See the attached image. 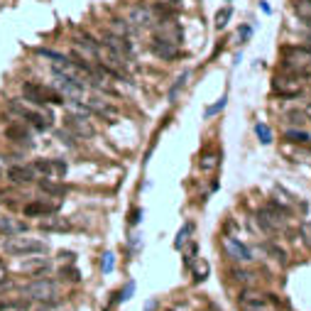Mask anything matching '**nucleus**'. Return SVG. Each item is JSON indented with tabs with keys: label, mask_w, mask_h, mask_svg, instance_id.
<instances>
[{
	"label": "nucleus",
	"mask_w": 311,
	"mask_h": 311,
	"mask_svg": "<svg viewBox=\"0 0 311 311\" xmlns=\"http://www.w3.org/2000/svg\"><path fill=\"white\" fill-rule=\"evenodd\" d=\"M22 96H25V101L37 103V106H44V103H64V101H61V93H57V91H52V88H47V86H42V84H32V81H25V84H22Z\"/></svg>",
	"instance_id": "f257e3e1"
},
{
	"label": "nucleus",
	"mask_w": 311,
	"mask_h": 311,
	"mask_svg": "<svg viewBox=\"0 0 311 311\" xmlns=\"http://www.w3.org/2000/svg\"><path fill=\"white\" fill-rule=\"evenodd\" d=\"M5 250L10 255H32V253H47V243L42 240H34V238H22L20 233L17 235H10L5 240Z\"/></svg>",
	"instance_id": "f03ea898"
},
{
	"label": "nucleus",
	"mask_w": 311,
	"mask_h": 311,
	"mask_svg": "<svg viewBox=\"0 0 311 311\" xmlns=\"http://www.w3.org/2000/svg\"><path fill=\"white\" fill-rule=\"evenodd\" d=\"M25 294L32 302H54L59 294V287L52 280H34L25 287Z\"/></svg>",
	"instance_id": "7ed1b4c3"
},
{
	"label": "nucleus",
	"mask_w": 311,
	"mask_h": 311,
	"mask_svg": "<svg viewBox=\"0 0 311 311\" xmlns=\"http://www.w3.org/2000/svg\"><path fill=\"white\" fill-rule=\"evenodd\" d=\"M52 71H54V79H57L59 93H64V96H69V98H74V101H79V98L84 96V81H81V79H74V76L59 71L54 66H52Z\"/></svg>",
	"instance_id": "20e7f679"
},
{
	"label": "nucleus",
	"mask_w": 311,
	"mask_h": 311,
	"mask_svg": "<svg viewBox=\"0 0 311 311\" xmlns=\"http://www.w3.org/2000/svg\"><path fill=\"white\" fill-rule=\"evenodd\" d=\"M282 54H284V66H287V69L304 71V69H309L311 66V49L309 47H287Z\"/></svg>",
	"instance_id": "39448f33"
},
{
	"label": "nucleus",
	"mask_w": 311,
	"mask_h": 311,
	"mask_svg": "<svg viewBox=\"0 0 311 311\" xmlns=\"http://www.w3.org/2000/svg\"><path fill=\"white\" fill-rule=\"evenodd\" d=\"M238 304H240V309H243V311H275V307H272V302H270V297H267V294L250 292V289L240 294Z\"/></svg>",
	"instance_id": "423d86ee"
},
{
	"label": "nucleus",
	"mask_w": 311,
	"mask_h": 311,
	"mask_svg": "<svg viewBox=\"0 0 311 311\" xmlns=\"http://www.w3.org/2000/svg\"><path fill=\"white\" fill-rule=\"evenodd\" d=\"M7 108H10L15 115H20V118L29 120L37 130H47V128H49V115L37 113V111H32V108H25V106H22V103H17V101H10V103H7Z\"/></svg>",
	"instance_id": "0eeeda50"
},
{
	"label": "nucleus",
	"mask_w": 311,
	"mask_h": 311,
	"mask_svg": "<svg viewBox=\"0 0 311 311\" xmlns=\"http://www.w3.org/2000/svg\"><path fill=\"white\" fill-rule=\"evenodd\" d=\"M223 248H226V255L235 262H250L253 260V253L248 245H243L240 240L230 238V235H223Z\"/></svg>",
	"instance_id": "6e6552de"
},
{
	"label": "nucleus",
	"mask_w": 311,
	"mask_h": 311,
	"mask_svg": "<svg viewBox=\"0 0 311 311\" xmlns=\"http://www.w3.org/2000/svg\"><path fill=\"white\" fill-rule=\"evenodd\" d=\"M34 174H44V176H54V179H61L66 174V164L61 159H37L32 164Z\"/></svg>",
	"instance_id": "1a4fd4ad"
},
{
	"label": "nucleus",
	"mask_w": 311,
	"mask_h": 311,
	"mask_svg": "<svg viewBox=\"0 0 311 311\" xmlns=\"http://www.w3.org/2000/svg\"><path fill=\"white\" fill-rule=\"evenodd\" d=\"M66 128L74 133V138H91L96 133L93 125L86 120V115H76V113H71L66 118Z\"/></svg>",
	"instance_id": "9d476101"
},
{
	"label": "nucleus",
	"mask_w": 311,
	"mask_h": 311,
	"mask_svg": "<svg viewBox=\"0 0 311 311\" xmlns=\"http://www.w3.org/2000/svg\"><path fill=\"white\" fill-rule=\"evenodd\" d=\"M272 88H275V93H280L284 98H294V96L302 93V81L287 79V76H277V79L272 81Z\"/></svg>",
	"instance_id": "9b49d317"
},
{
	"label": "nucleus",
	"mask_w": 311,
	"mask_h": 311,
	"mask_svg": "<svg viewBox=\"0 0 311 311\" xmlns=\"http://www.w3.org/2000/svg\"><path fill=\"white\" fill-rule=\"evenodd\" d=\"M34 169H32V164L25 167V164H15V167H10L7 169V179L12 181V184H29V181H34Z\"/></svg>",
	"instance_id": "f8f14e48"
},
{
	"label": "nucleus",
	"mask_w": 311,
	"mask_h": 311,
	"mask_svg": "<svg viewBox=\"0 0 311 311\" xmlns=\"http://www.w3.org/2000/svg\"><path fill=\"white\" fill-rule=\"evenodd\" d=\"M128 22L140 25V27H147V25H152V22H155V12H152V7L135 5V7L130 10V15H128Z\"/></svg>",
	"instance_id": "ddd939ff"
},
{
	"label": "nucleus",
	"mask_w": 311,
	"mask_h": 311,
	"mask_svg": "<svg viewBox=\"0 0 311 311\" xmlns=\"http://www.w3.org/2000/svg\"><path fill=\"white\" fill-rule=\"evenodd\" d=\"M152 52H155L157 57L167 59V61L179 57V47H176V44H171V42H167V39H162V37H157V39L152 42Z\"/></svg>",
	"instance_id": "4468645a"
},
{
	"label": "nucleus",
	"mask_w": 311,
	"mask_h": 311,
	"mask_svg": "<svg viewBox=\"0 0 311 311\" xmlns=\"http://www.w3.org/2000/svg\"><path fill=\"white\" fill-rule=\"evenodd\" d=\"M257 218H260V223L267 228V230H277V228H282V226H284L282 213H277L275 208H262Z\"/></svg>",
	"instance_id": "2eb2a0df"
},
{
	"label": "nucleus",
	"mask_w": 311,
	"mask_h": 311,
	"mask_svg": "<svg viewBox=\"0 0 311 311\" xmlns=\"http://www.w3.org/2000/svg\"><path fill=\"white\" fill-rule=\"evenodd\" d=\"M5 138L10 142H27L29 140V130L25 125H20V123H15V125H7L5 128Z\"/></svg>",
	"instance_id": "dca6fc26"
},
{
	"label": "nucleus",
	"mask_w": 311,
	"mask_h": 311,
	"mask_svg": "<svg viewBox=\"0 0 311 311\" xmlns=\"http://www.w3.org/2000/svg\"><path fill=\"white\" fill-rule=\"evenodd\" d=\"M27 226L25 223H20V221H15V218H0V233L2 235H17V233H25Z\"/></svg>",
	"instance_id": "f3484780"
},
{
	"label": "nucleus",
	"mask_w": 311,
	"mask_h": 311,
	"mask_svg": "<svg viewBox=\"0 0 311 311\" xmlns=\"http://www.w3.org/2000/svg\"><path fill=\"white\" fill-rule=\"evenodd\" d=\"M57 211V203H29L25 206L27 216H52Z\"/></svg>",
	"instance_id": "a211bd4d"
},
{
	"label": "nucleus",
	"mask_w": 311,
	"mask_h": 311,
	"mask_svg": "<svg viewBox=\"0 0 311 311\" xmlns=\"http://www.w3.org/2000/svg\"><path fill=\"white\" fill-rule=\"evenodd\" d=\"M218 162H221V157H218L216 152H206V155H201L198 167H201V171H213L218 167Z\"/></svg>",
	"instance_id": "6ab92c4d"
},
{
	"label": "nucleus",
	"mask_w": 311,
	"mask_h": 311,
	"mask_svg": "<svg viewBox=\"0 0 311 311\" xmlns=\"http://www.w3.org/2000/svg\"><path fill=\"white\" fill-rule=\"evenodd\" d=\"M39 226L44 228V230H69L71 223H69L66 218H44Z\"/></svg>",
	"instance_id": "aec40b11"
},
{
	"label": "nucleus",
	"mask_w": 311,
	"mask_h": 311,
	"mask_svg": "<svg viewBox=\"0 0 311 311\" xmlns=\"http://www.w3.org/2000/svg\"><path fill=\"white\" fill-rule=\"evenodd\" d=\"M39 189L47 191V194H52V196H61L66 191V186H61L57 181H49V179H39Z\"/></svg>",
	"instance_id": "412c9836"
},
{
	"label": "nucleus",
	"mask_w": 311,
	"mask_h": 311,
	"mask_svg": "<svg viewBox=\"0 0 311 311\" xmlns=\"http://www.w3.org/2000/svg\"><path fill=\"white\" fill-rule=\"evenodd\" d=\"M37 54H39V57L52 59V64H57V66H61V64H66V61H69V57H66V54L54 52V49H37Z\"/></svg>",
	"instance_id": "4be33fe9"
},
{
	"label": "nucleus",
	"mask_w": 311,
	"mask_h": 311,
	"mask_svg": "<svg viewBox=\"0 0 311 311\" xmlns=\"http://www.w3.org/2000/svg\"><path fill=\"white\" fill-rule=\"evenodd\" d=\"M294 10H297L299 17L311 22V0H294Z\"/></svg>",
	"instance_id": "5701e85b"
},
{
	"label": "nucleus",
	"mask_w": 311,
	"mask_h": 311,
	"mask_svg": "<svg viewBox=\"0 0 311 311\" xmlns=\"http://www.w3.org/2000/svg\"><path fill=\"white\" fill-rule=\"evenodd\" d=\"M255 133H257L260 142H265V145H270V142H272V130H270V125L257 123V125H255Z\"/></svg>",
	"instance_id": "b1692460"
},
{
	"label": "nucleus",
	"mask_w": 311,
	"mask_h": 311,
	"mask_svg": "<svg viewBox=\"0 0 311 311\" xmlns=\"http://www.w3.org/2000/svg\"><path fill=\"white\" fill-rule=\"evenodd\" d=\"M111 29H113V34H118V37H128L130 25H128L125 20H111Z\"/></svg>",
	"instance_id": "393cba45"
},
{
	"label": "nucleus",
	"mask_w": 311,
	"mask_h": 311,
	"mask_svg": "<svg viewBox=\"0 0 311 311\" xmlns=\"http://www.w3.org/2000/svg\"><path fill=\"white\" fill-rule=\"evenodd\" d=\"M230 15H233V10L230 7H223V10H218V15H216V27L223 29L228 25V20H230Z\"/></svg>",
	"instance_id": "a878e982"
},
{
	"label": "nucleus",
	"mask_w": 311,
	"mask_h": 311,
	"mask_svg": "<svg viewBox=\"0 0 311 311\" xmlns=\"http://www.w3.org/2000/svg\"><path fill=\"white\" fill-rule=\"evenodd\" d=\"M287 140L289 142H309V133H304V130H289L287 133Z\"/></svg>",
	"instance_id": "bb28decb"
},
{
	"label": "nucleus",
	"mask_w": 311,
	"mask_h": 311,
	"mask_svg": "<svg viewBox=\"0 0 311 311\" xmlns=\"http://www.w3.org/2000/svg\"><path fill=\"white\" fill-rule=\"evenodd\" d=\"M189 233H191V223H186V226H184L181 230H179V235H176V243H174V245H176V248H181V245L186 243Z\"/></svg>",
	"instance_id": "cd10ccee"
},
{
	"label": "nucleus",
	"mask_w": 311,
	"mask_h": 311,
	"mask_svg": "<svg viewBox=\"0 0 311 311\" xmlns=\"http://www.w3.org/2000/svg\"><path fill=\"white\" fill-rule=\"evenodd\" d=\"M113 265H115L113 253H106V255H103V272H111V270H113Z\"/></svg>",
	"instance_id": "c85d7f7f"
},
{
	"label": "nucleus",
	"mask_w": 311,
	"mask_h": 311,
	"mask_svg": "<svg viewBox=\"0 0 311 311\" xmlns=\"http://www.w3.org/2000/svg\"><path fill=\"white\" fill-rule=\"evenodd\" d=\"M25 309L27 307V302H0V309Z\"/></svg>",
	"instance_id": "c756f323"
},
{
	"label": "nucleus",
	"mask_w": 311,
	"mask_h": 311,
	"mask_svg": "<svg viewBox=\"0 0 311 311\" xmlns=\"http://www.w3.org/2000/svg\"><path fill=\"white\" fill-rule=\"evenodd\" d=\"M223 106H226V98H221L218 103H213L211 108H206V115H213V113H218V111H223Z\"/></svg>",
	"instance_id": "7c9ffc66"
},
{
	"label": "nucleus",
	"mask_w": 311,
	"mask_h": 311,
	"mask_svg": "<svg viewBox=\"0 0 311 311\" xmlns=\"http://www.w3.org/2000/svg\"><path fill=\"white\" fill-rule=\"evenodd\" d=\"M194 257H196V243H191V245H189V253H186V267H191V265H194Z\"/></svg>",
	"instance_id": "2f4dec72"
},
{
	"label": "nucleus",
	"mask_w": 311,
	"mask_h": 311,
	"mask_svg": "<svg viewBox=\"0 0 311 311\" xmlns=\"http://www.w3.org/2000/svg\"><path fill=\"white\" fill-rule=\"evenodd\" d=\"M61 275H66V280H74V282L79 280V272H76V270H71V267H66V270H61Z\"/></svg>",
	"instance_id": "473e14b6"
},
{
	"label": "nucleus",
	"mask_w": 311,
	"mask_h": 311,
	"mask_svg": "<svg viewBox=\"0 0 311 311\" xmlns=\"http://www.w3.org/2000/svg\"><path fill=\"white\" fill-rule=\"evenodd\" d=\"M133 289H135V284L130 282V284H128V287H125V292H123V294H120V299H128V297H130V294H133Z\"/></svg>",
	"instance_id": "72a5a7b5"
},
{
	"label": "nucleus",
	"mask_w": 311,
	"mask_h": 311,
	"mask_svg": "<svg viewBox=\"0 0 311 311\" xmlns=\"http://www.w3.org/2000/svg\"><path fill=\"white\" fill-rule=\"evenodd\" d=\"M206 272H208V265L203 262V265H201V267H198V270H196V275H198L196 280H203V275H206Z\"/></svg>",
	"instance_id": "f704fd0d"
},
{
	"label": "nucleus",
	"mask_w": 311,
	"mask_h": 311,
	"mask_svg": "<svg viewBox=\"0 0 311 311\" xmlns=\"http://www.w3.org/2000/svg\"><path fill=\"white\" fill-rule=\"evenodd\" d=\"M302 230H304V235H309L307 240H309V243H311V221H307V223L302 226Z\"/></svg>",
	"instance_id": "c9c22d12"
},
{
	"label": "nucleus",
	"mask_w": 311,
	"mask_h": 311,
	"mask_svg": "<svg viewBox=\"0 0 311 311\" xmlns=\"http://www.w3.org/2000/svg\"><path fill=\"white\" fill-rule=\"evenodd\" d=\"M238 34H240V37H243V39H248V37H250V27H248V25H245V27L240 29V32H238Z\"/></svg>",
	"instance_id": "e433bc0d"
},
{
	"label": "nucleus",
	"mask_w": 311,
	"mask_h": 311,
	"mask_svg": "<svg viewBox=\"0 0 311 311\" xmlns=\"http://www.w3.org/2000/svg\"><path fill=\"white\" fill-rule=\"evenodd\" d=\"M138 216H140V211H133V218H130V223H138V221H140Z\"/></svg>",
	"instance_id": "4c0bfd02"
},
{
	"label": "nucleus",
	"mask_w": 311,
	"mask_h": 311,
	"mask_svg": "<svg viewBox=\"0 0 311 311\" xmlns=\"http://www.w3.org/2000/svg\"><path fill=\"white\" fill-rule=\"evenodd\" d=\"M5 275H7V270H5V265H2V262H0V280H2V277H5Z\"/></svg>",
	"instance_id": "58836bf2"
},
{
	"label": "nucleus",
	"mask_w": 311,
	"mask_h": 311,
	"mask_svg": "<svg viewBox=\"0 0 311 311\" xmlns=\"http://www.w3.org/2000/svg\"><path fill=\"white\" fill-rule=\"evenodd\" d=\"M304 115H307V118H309V120H311V101H309V103H307V111H304Z\"/></svg>",
	"instance_id": "ea45409f"
},
{
	"label": "nucleus",
	"mask_w": 311,
	"mask_h": 311,
	"mask_svg": "<svg viewBox=\"0 0 311 311\" xmlns=\"http://www.w3.org/2000/svg\"><path fill=\"white\" fill-rule=\"evenodd\" d=\"M2 171H5V159L0 157V174H2Z\"/></svg>",
	"instance_id": "a19ab883"
},
{
	"label": "nucleus",
	"mask_w": 311,
	"mask_h": 311,
	"mask_svg": "<svg viewBox=\"0 0 311 311\" xmlns=\"http://www.w3.org/2000/svg\"><path fill=\"white\" fill-rule=\"evenodd\" d=\"M307 39L311 42V22H309V32H307Z\"/></svg>",
	"instance_id": "79ce46f5"
}]
</instances>
